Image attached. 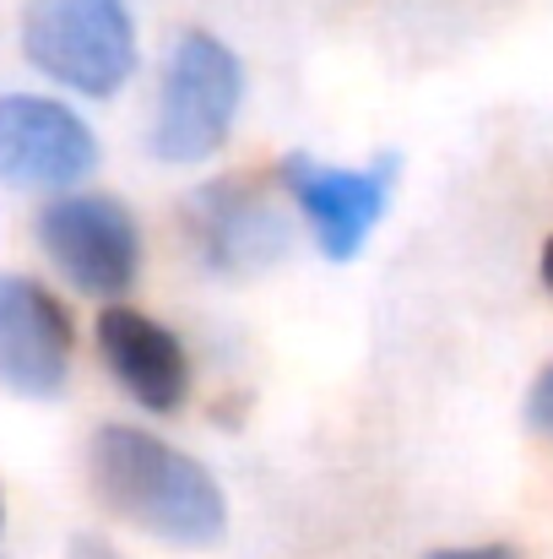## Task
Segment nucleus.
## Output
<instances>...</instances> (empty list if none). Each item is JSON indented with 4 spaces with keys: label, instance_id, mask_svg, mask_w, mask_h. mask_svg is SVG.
Here are the masks:
<instances>
[{
    "label": "nucleus",
    "instance_id": "nucleus-11",
    "mask_svg": "<svg viewBox=\"0 0 553 559\" xmlns=\"http://www.w3.org/2000/svg\"><path fill=\"white\" fill-rule=\"evenodd\" d=\"M65 559H120V555H115L104 538H87V533H76V538H71V555H65Z\"/></svg>",
    "mask_w": 553,
    "mask_h": 559
},
{
    "label": "nucleus",
    "instance_id": "nucleus-2",
    "mask_svg": "<svg viewBox=\"0 0 553 559\" xmlns=\"http://www.w3.org/2000/svg\"><path fill=\"white\" fill-rule=\"evenodd\" d=\"M22 55L82 98H109L136 71V27L125 0H27Z\"/></svg>",
    "mask_w": 553,
    "mask_h": 559
},
{
    "label": "nucleus",
    "instance_id": "nucleus-7",
    "mask_svg": "<svg viewBox=\"0 0 553 559\" xmlns=\"http://www.w3.org/2000/svg\"><path fill=\"white\" fill-rule=\"evenodd\" d=\"M277 180L304 206L315 245L332 261H353L364 250V239L374 234V223L385 217V206H390L396 158H374L369 169H326V164L293 153V158H282Z\"/></svg>",
    "mask_w": 553,
    "mask_h": 559
},
{
    "label": "nucleus",
    "instance_id": "nucleus-14",
    "mask_svg": "<svg viewBox=\"0 0 553 559\" xmlns=\"http://www.w3.org/2000/svg\"><path fill=\"white\" fill-rule=\"evenodd\" d=\"M0 527H5V506H0Z\"/></svg>",
    "mask_w": 553,
    "mask_h": 559
},
{
    "label": "nucleus",
    "instance_id": "nucleus-5",
    "mask_svg": "<svg viewBox=\"0 0 553 559\" xmlns=\"http://www.w3.org/2000/svg\"><path fill=\"white\" fill-rule=\"evenodd\" d=\"M98 164V136L87 120L38 93L0 98V186L60 190Z\"/></svg>",
    "mask_w": 553,
    "mask_h": 559
},
{
    "label": "nucleus",
    "instance_id": "nucleus-8",
    "mask_svg": "<svg viewBox=\"0 0 553 559\" xmlns=\"http://www.w3.org/2000/svg\"><path fill=\"white\" fill-rule=\"evenodd\" d=\"M76 326L65 305L33 277L0 272V385L16 396H60Z\"/></svg>",
    "mask_w": 553,
    "mask_h": 559
},
{
    "label": "nucleus",
    "instance_id": "nucleus-9",
    "mask_svg": "<svg viewBox=\"0 0 553 559\" xmlns=\"http://www.w3.org/2000/svg\"><path fill=\"white\" fill-rule=\"evenodd\" d=\"M98 354L147 413H175L190 396V359L180 337L131 305H109L98 316Z\"/></svg>",
    "mask_w": 553,
    "mask_h": 559
},
{
    "label": "nucleus",
    "instance_id": "nucleus-13",
    "mask_svg": "<svg viewBox=\"0 0 553 559\" xmlns=\"http://www.w3.org/2000/svg\"><path fill=\"white\" fill-rule=\"evenodd\" d=\"M543 283L553 288V234H549V245H543Z\"/></svg>",
    "mask_w": 553,
    "mask_h": 559
},
{
    "label": "nucleus",
    "instance_id": "nucleus-4",
    "mask_svg": "<svg viewBox=\"0 0 553 559\" xmlns=\"http://www.w3.org/2000/svg\"><path fill=\"white\" fill-rule=\"evenodd\" d=\"M49 261L93 299H115L136 283L142 234L115 195H60L38 212Z\"/></svg>",
    "mask_w": 553,
    "mask_h": 559
},
{
    "label": "nucleus",
    "instance_id": "nucleus-6",
    "mask_svg": "<svg viewBox=\"0 0 553 559\" xmlns=\"http://www.w3.org/2000/svg\"><path fill=\"white\" fill-rule=\"evenodd\" d=\"M184 228H190L195 255L223 277H250V272L272 266L288 245L282 212L266 201V190L250 175H228V180L195 190L184 206Z\"/></svg>",
    "mask_w": 553,
    "mask_h": 559
},
{
    "label": "nucleus",
    "instance_id": "nucleus-10",
    "mask_svg": "<svg viewBox=\"0 0 553 559\" xmlns=\"http://www.w3.org/2000/svg\"><path fill=\"white\" fill-rule=\"evenodd\" d=\"M527 418H532V429H543L553 440V365L538 374L532 391H527Z\"/></svg>",
    "mask_w": 553,
    "mask_h": 559
},
{
    "label": "nucleus",
    "instance_id": "nucleus-12",
    "mask_svg": "<svg viewBox=\"0 0 553 559\" xmlns=\"http://www.w3.org/2000/svg\"><path fill=\"white\" fill-rule=\"evenodd\" d=\"M429 559H516L505 544H483V549H440V555H429Z\"/></svg>",
    "mask_w": 553,
    "mask_h": 559
},
{
    "label": "nucleus",
    "instance_id": "nucleus-1",
    "mask_svg": "<svg viewBox=\"0 0 553 559\" xmlns=\"http://www.w3.org/2000/svg\"><path fill=\"white\" fill-rule=\"evenodd\" d=\"M87 484L98 506H109L120 522L180 544V549H206L228 527L223 489L212 473L175 451L169 440L131 429V424H104L87 445Z\"/></svg>",
    "mask_w": 553,
    "mask_h": 559
},
{
    "label": "nucleus",
    "instance_id": "nucleus-3",
    "mask_svg": "<svg viewBox=\"0 0 553 559\" xmlns=\"http://www.w3.org/2000/svg\"><path fill=\"white\" fill-rule=\"evenodd\" d=\"M244 98V66L239 55L212 33H184L169 55L158 120H153V153L164 164H201L212 158L239 115Z\"/></svg>",
    "mask_w": 553,
    "mask_h": 559
}]
</instances>
